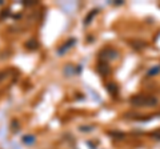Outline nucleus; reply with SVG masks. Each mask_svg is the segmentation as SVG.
I'll list each match as a JSON object with an SVG mask.
<instances>
[{
    "label": "nucleus",
    "mask_w": 160,
    "mask_h": 149,
    "mask_svg": "<svg viewBox=\"0 0 160 149\" xmlns=\"http://www.w3.org/2000/svg\"><path fill=\"white\" fill-rule=\"evenodd\" d=\"M23 141H24V144H34L35 142V137L34 136H24Z\"/></svg>",
    "instance_id": "obj_1"
}]
</instances>
